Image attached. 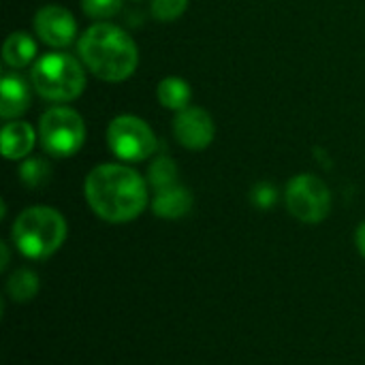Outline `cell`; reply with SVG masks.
<instances>
[{
  "mask_svg": "<svg viewBox=\"0 0 365 365\" xmlns=\"http://www.w3.org/2000/svg\"><path fill=\"white\" fill-rule=\"evenodd\" d=\"M34 90L51 103H66L77 98L86 88L83 66L62 51H51L38 58L30 73Z\"/></svg>",
  "mask_w": 365,
  "mask_h": 365,
  "instance_id": "4",
  "label": "cell"
},
{
  "mask_svg": "<svg viewBox=\"0 0 365 365\" xmlns=\"http://www.w3.org/2000/svg\"><path fill=\"white\" fill-rule=\"evenodd\" d=\"M19 178L28 188H43L51 178V167L43 158H28L19 167Z\"/></svg>",
  "mask_w": 365,
  "mask_h": 365,
  "instance_id": "17",
  "label": "cell"
},
{
  "mask_svg": "<svg viewBox=\"0 0 365 365\" xmlns=\"http://www.w3.org/2000/svg\"><path fill=\"white\" fill-rule=\"evenodd\" d=\"M355 244H357L359 252L364 255V259H365V222H361V225L357 227V233H355Z\"/></svg>",
  "mask_w": 365,
  "mask_h": 365,
  "instance_id": "21",
  "label": "cell"
},
{
  "mask_svg": "<svg viewBox=\"0 0 365 365\" xmlns=\"http://www.w3.org/2000/svg\"><path fill=\"white\" fill-rule=\"evenodd\" d=\"M284 203L297 220L317 225L331 212V192L317 175L302 173L289 180L284 188Z\"/></svg>",
  "mask_w": 365,
  "mask_h": 365,
  "instance_id": "6",
  "label": "cell"
},
{
  "mask_svg": "<svg viewBox=\"0 0 365 365\" xmlns=\"http://www.w3.org/2000/svg\"><path fill=\"white\" fill-rule=\"evenodd\" d=\"M0 252H2V261H0V269L4 272V269L9 267V246H6L4 242L0 244Z\"/></svg>",
  "mask_w": 365,
  "mask_h": 365,
  "instance_id": "22",
  "label": "cell"
},
{
  "mask_svg": "<svg viewBox=\"0 0 365 365\" xmlns=\"http://www.w3.org/2000/svg\"><path fill=\"white\" fill-rule=\"evenodd\" d=\"M66 233L68 227L64 216L47 205L24 210L11 227V240L15 248L26 259L34 261H43L56 255L62 248Z\"/></svg>",
  "mask_w": 365,
  "mask_h": 365,
  "instance_id": "3",
  "label": "cell"
},
{
  "mask_svg": "<svg viewBox=\"0 0 365 365\" xmlns=\"http://www.w3.org/2000/svg\"><path fill=\"white\" fill-rule=\"evenodd\" d=\"M36 41L28 32H11L2 47V60L11 68H24L36 58Z\"/></svg>",
  "mask_w": 365,
  "mask_h": 365,
  "instance_id": "13",
  "label": "cell"
},
{
  "mask_svg": "<svg viewBox=\"0 0 365 365\" xmlns=\"http://www.w3.org/2000/svg\"><path fill=\"white\" fill-rule=\"evenodd\" d=\"M148 182L130 167L105 163L94 167L83 184L92 212L111 225L130 222L148 207Z\"/></svg>",
  "mask_w": 365,
  "mask_h": 365,
  "instance_id": "1",
  "label": "cell"
},
{
  "mask_svg": "<svg viewBox=\"0 0 365 365\" xmlns=\"http://www.w3.org/2000/svg\"><path fill=\"white\" fill-rule=\"evenodd\" d=\"M30 107V88L24 77L4 73L0 79V115L4 120L19 118Z\"/></svg>",
  "mask_w": 365,
  "mask_h": 365,
  "instance_id": "10",
  "label": "cell"
},
{
  "mask_svg": "<svg viewBox=\"0 0 365 365\" xmlns=\"http://www.w3.org/2000/svg\"><path fill=\"white\" fill-rule=\"evenodd\" d=\"M173 135L186 150H205L216 135L212 115L201 107H186L173 120Z\"/></svg>",
  "mask_w": 365,
  "mask_h": 365,
  "instance_id": "9",
  "label": "cell"
},
{
  "mask_svg": "<svg viewBox=\"0 0 365 365\" xmlns=\"http://www.w3.org/2000/svg\"><path fill=\"white\" fill-rule=\"evenodd\" d=\"M81 9L92 19H109L122 9V0H81Z\"/></svg>",
  "mask_w": 365,
  "mask_h": 365,
  "instance_id": "19",
  "label": "cell"
},
{
  "mask_svg": "<svg viewBox=\"0 0 365 365\" xmlns=\"http://www.w3.org/2000/svg\"><path fill=\"white\" fill-rule=\"evenodd\" d=\"M34 148V128L28 122L11 120L2 128V154L6 160L26 158Z\"/></svg>",
  "mask_w": 365,
  "mask_h": 365,
  "instance_id": "12",
  "label": "cell"
},
{
  "mask_svg": "<svg viewBox=\"0 0 365 365\" xmlns=\"http://www.w3.org/2000/svg\"><path fill=\"white\" fill-rule=\"evenodd\" d=\"M150 9L158 21H175L188 9V0H152Z\"/></svg>",
  "mask_w": 365,
  "mask_h": 365,
  "instance_id": "18",
  "label": "cell"
},
{
  "mask_svg": "<svg viewBox=\"0 0 365 365\" xmlns=\"http://www.w3.org/2000/svg\"><path fill=\"white\" fill-rule=\"evenodd\" d=\"M77 49L90 73L111 83L128 79L139 64V49L133 36L107 21L90 26L81 34Z\"/></svg>",
  "mask_w": 365,
  "mask_h": 365,
  "instance_id": "2",
  "label": "cell"
},
{
  "mask_svg": "<svg viewBox=\"0 0 365 365\" xmlns=\"http://www.w3.org/2000/svg\"><path fill=\"white\" fill-rule=\"evenodd\" d=\"M250 201H252V205L259 207V210H269V207H274L276 201H278V190H276V186L269 184V182H259V184H255L252 190H250Z\"/></svg>",
  "mask_w": 365,
  "mask_h": 365,
  "instance_id": "20",
  "label": "cell"
},
{
  "mask_svg": "<svg viewBox=\"0 0 365 365\" xmlns=\"http://www.w3.org/2000/svg\"><path fill=\"white\" fill-rule=\"evenodd\" d=\"M156 96L165 109L184 111L192 98V90L190 83L184 81L182 77H165L156 88Z\"/></svg>",
  "mask_w": 365,
  "mask_h": 365,
  "instance_id": "14",
  "label": "cell"
},
{
  "mask_svg": "<svg viewBox=\"0 0 365 365\" xmlns=\"http://www.w3.org/2000/svg\"><path fill=\"white\" fill-rule=\"evenodd\" d=\"M32 26H34L36 36L45 45L56 47V49L68 47L77 34V21H75L73 13L58 4H47V6L38 9L32 19Z\"/></svg>",
  "mask_w": 365,
  "mask_h": 365,
  "instance_id": "8",
  "label": "cell"
},
{
  "mask_svg": "<svg viewBox=\"0 0 365 365\" xmlns=\"http://www.w3.org/2000/svg\"><path fill=\"white\" fill-rule=\"evenodd\" d=\"M6 291H9L11 299H15L19 304H26V302L34 299L36 293H38V276L32 269H26V267L15 269L9 276Z\"/></svg>",
  "mask_w": 365,
  "mask_h": 365,
  "instance_id": "15",
  "label": "cell"
},
{
  "mask_svg": "<svg viewBox=\"0 0 365 365\" xmlns=\"http://www.w3.org/2000/svg\"><path fill=\"white\" fill-rule=\"evenodd\" d=\"M111 152L126 163H141L156 152L154 130L137 115H118L107 128Z\"/></svg>",
  "mask_w": 365,
  "mask_h": 365,
  "instance_id": "7",
  "label": "cell"
},
{
  "mask_svg": "<svg viewBox=\"0 0 365 365\" xmlns=\"http://www.w3.org/2000/svg\"><path fill=\"white\" fill-rule=\"evenodd\" d=\"M190 210H192V192L182 184H175V186L154 192L152 212L158 218L178 220V218H184Z\"/></svg>",
  "mask_w": 365,
  "mask_h": 365,
  "instance_id": "11",
  "label": "cell"
},
{
  "mask_svg": "<svg viewBox=\"0 0 365 365\" xmlns=\"http://www.w3.org/2000/svg\"><path fill=\"white\" fill-rule=\"evenodd\" d=\"M38 137L43 150L56 158L73 156L86 141V124L71 107H51L38 122Z\"/></svg>",
  "mask_w": 365,
  "mask_h": 365,
  "instance_id": "5",
  "label": "cell"
},
{
  "mask_svg": "<svg viewBox=\"0 0 365 365\" xmlns=\"http://www.w3.org/2000/svg\"><path fill=\"white\" fill-rule=\"evenodd\" d=\"M178 175L180 173H178L175 160H171L169 156H158V158H154V163L148 169V186L154 188V192L175 186V184H180Z\"/></svg>",
  "mask_w": 365,
  "mask_h": 365,
  "instance_id": "16",
  "label": "cell"
}]
</instances>
